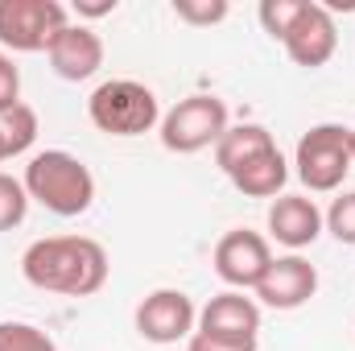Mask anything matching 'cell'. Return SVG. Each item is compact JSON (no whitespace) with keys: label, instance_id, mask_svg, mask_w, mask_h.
Segmentation results:
<instances>
[{"label":"cell","instance_id":"25","mask_svg":"<svg viewBox=\"0 0 355 351\" xmlns=\"http://www.w3.org/2000/svg\"><path fill=\"white\" fill-rule=\"evenodd\" d=\"M347 149H352V166H355V128H347Z\"/></svg>","mask_w":355,"mask_h":351},{"label":"cell","instance_id":"6","mask_svg":"<svg viewBox=\"0 0 355 351\" xmlns=\"http://www.w3.org/2000/svg\"><path fill=\"white\" fill-rule=\"evenodd\" d=\"M71 25L58 0H0V46L12 54H42Z\"/></svg>","mask_w":355,"mask_h":351},{"label":"cell","instance_id":"7","mask_svg":"<svg viewBox=\"0 0 355 351\" xmlns=\"http://www.w3.org/2000/svg\"><path fill=\"white\" fill-rule=\"evenodd\" d=\"M198 331V310L190 302V293L182 289H153L141 298L137 306V335L145 343H157V348H170L182 343Z\"/></svg>","mask_w":355,"mask_h":351},{"label":"cell","instance_id":"19","mask_svg":"<svg viewBox=\"0 0 355 351\" xmlns=\"http://www.w3.org/2000/svg\"><path fill=\"white\" fill-rule=\"evenodd\" d=\"M302 4H306V0H261L257 17H261V25H265L268 37H277V42H281V37L289 33V25L297 21Z\"/></svg>","mask_w":355,"mask_h":351},{"label":"cell","instance_id":"20","mask_svg":"<svg viewBox=\"0 0 355 351\" xmlns=\"http://www.w3.org/2000/svg\"><path fill=\"white\" fill-rule=\"evenodd\" d=\"M322 223H327V232H331L339 244H355V190L339 194V198L327 207Z\"/></svg>","mask_w":355,"mask_h":351},{"label":"cell","instance_id":"13","mask_svg":"<svg viewBox=\"0 0 355 351\" xmlns=\"http://www.w3.org/2000/svg\"><path fill=\"white\" fill-rule=\"evenodd\" d=\"M46 58H50V67H54L58 79L83 83V79H91V75L103 67V37H99L95 29H87V25H67V29L50 42Z\"/></svg>","mask_w":355,"mask_h":351},{"label":"cell","instance_id":"21","mask_svg":"<svg viewBox=\"0 0 355 351\" xmlns=\"http://www.w3.org/2000/svg\"><path fill=\"white\" fill-rule=\"evenodd\" d=\"M232 12V4L227 0H174V17L178 21H186V25H219L223 17Z\"/></svg>","mask_w":355,"mask_h":351},{"label":"cell","instance_id":"16","mask_svg":"<svg viewBox=\"0 0 355 351\" xmlns=\"http://www.w3.org/2000/svg\"><path fill=\"white\" fill-rule=\"evenodd\" d=\"M0 137H4L8 157H21V153L33 149V141H37V112H33L29 103H17V108L0 112Z\"/></svg>","mask_w":355,"mask_h":351},{"label":"cell","instance_id":"12","mask_svg":"<svg viewBox=\"0 0 355 351\" xmlns=\"http://www.w3.org/2000/svg\"><path fill=\"white\" fill-rule=\"evenodd\" d=\"M322 211H318V203L314 198H306V194H281V198H272V207H268V236L277 240V244H285V248H293V252H302V248H310L318 236H322Z\"/></svg>","mask_w":355,"mask_h":351},{"label":"cell","instance_id":"14","mask_svg":"<svg viewBox=\"0 0 355 351\" xmlns=\"http://www.w3.org/2000/svg\"><path fill=\"white\" fill-rule=\"evenodd\" d=\"M227 178H232V186H236L240 194H248V198H281V190H285V182H289V162L281 157L277 145H268L257 157H248L244 166H236Z\"/></svg>","mask_w":355,"mask_h":351},{"label":"cell","instance_id":"2","mask_svg":"<svg viewBox=\"0 0 355 351\" xmlns=\"http://www.w3.org/2000/svg\"><path fill=\"white\" fill-rule=\"evenodd\" d=\"M21 182H25L29 203H42L50 215H62V219L83 215L91 203H95V178H91L87 166H83L75 153H67V149L33 153Z\"/></svg>","mask_w":355,"mask_h":351},{"label":"cell","instance_id":"26","mask_svg":"<svg viewBox=\"0 0 355 351\" xmlns=\"http://www.w3.org/2000/svg\"><path fill=\"white\" fill-rule=\"evenodd\" d=\"M8 162V149H4V137H0V166Z\"/></svg>","mask_w":355,"mask_h":351},{"label":"cell","instance_id":"11","mask_svg":"<svg viewBox=\"0 0 355 351\" xmlns=\"http://www.w3.org/2000/svg\"><path fill=\"white\" fill-rule=\"evenodd\" d=\"M198 331L215 335V339H232V343H257L261 339V306L252 298H244L240 289H223L198 310Z\"/></svg>","mask_w":355,"mask_h":351},{"label":"cell","instance_id":"17","mask_svg":"<svg viewBox=\"0 0 355 351\" xmlns=\"http://www.w3.org/2000/svg\"><path fill=\"white\" fill-rule=\"evenodd\" d=\"M29 215V194H25V182L0 170V232H12L21 228Z\"/></svg>","mask_w":355,"mask_h":351},{"label":"cell","instance_id":"3","mask_svg":"<svg viewBox=\"0 0 355 351\" xmlns=\"http://www.w3.org/2000/svg\"><path fill=\"white\" fill-rule=\"evenodd\" d=\"M87 116L107 137H141L162 124V103H157L153 87H145L137 79H107L91 91Z\"/></svg>","mask_w":355,"mask_h":351},{"label":"cell","instance_id":"24","mask_svg":"<svg viewBox=\"0 0 355 351\" xmlns=\"http://www.w3.org/2000/svg\"><path fill=\"white\" fill-rule=\"evenodd\" d=\"M112 8H116V0H103V4H79L83 17H103V12H112Z\"/></svg>","mask_w":355,"mask_h":351},{"label":"cell","instance_id":"1","mask_svg":"<svg viewBox=\"0 0 355 351\" xmlns=\"http://www.w3.org/2000/svg\"><path fill=\"white\" fill-rule=\"evenodd\" d=\"M107 248L91 236H46L33 240L21 257V277L33 289L62 293V298H91L107 285Z\"/></svg>","mask_w":355,"mask_h":351},{"label":"cell","instance_id":"18","mask_svg":"<svg viewBox=\"0 0 355 351\" xmlns=\"http://www.w3.org/2000/svg\"><path fill=\"white\" fill-rule=\"evenodd\" d=\"M0 351H58V343L33 323H0Z\"/></svg>","mask_w":355,"mask_h":351},{"label":"cell","instance_id":"23","mask_svg":"<svg viewBox=\"0 0 355 351\" xmlns=\"http://www.w3.org/2000/svg\"><path fill=\"white\" fill-rule=\"evenodd\" d=\"M186 351H257V343H232V339H215V335L194 331L186 339Z\"/></svg>","mask_w":355,"mask_h":351},{"label":"cell","instance_id":"4","mask_svg":"<svg viewBox=\"0 0 355 351\" xmlns=\"http://www.w3.org/2000/svg\"><path fill=\"white\" fill-rule=\"evenodd\" d=\"M227 128V103L219 95H186L162 116V145L170 153H202L215 149Z\"/></svg>","mask_w":355,"mask_h":351},{"label":"cell","instance_id":"8","mask_svg":"<svg viewBox=\"0 0 355 351\" xmlns=\"http://www.w3.org/2000/svg\"><path fill=\"white\" fill-rule=\"evenodd\" d=\"M211 264H215V273H219L223 285H232V289L244 293V289H257L265 281L268 264H272V248H268V240L261 232L236 228V232L219 236V244L211 252Z\"/></svg>","mask_w":355,"mask_h":351},{"label":"cell","instance_id":"22","mask_svg":"<svg viewBox=\"0 0 355 351\" xmlns=\"http://www.w3.org/2000/svg\"><path fill=\"white\" fill-rule=\"evenodd\" d=\"M21 103V71H17V62L0 50V112H8V108H17Z\"/></svg>","mask_w":355,"mask_h":351},{"label":"cell","instance_id":"5","mask_svg":"<svg viewBox=\"0 0 355 351\" xmlns=\"http://www.w3.org/2000/svg\"><path fill=\"white\" fill-rule=\"evenodd\" d=\"M293 166L306 190L331 194L352 174V149H347V128L343 124H314L293 153Z\"/></svg>","mask_w":355,"mask_h":351},{"label":"cell","instance_id":"10","mask_svg":"<svg viewBox=\"0 0 355 351\" xmlns=\"http://www.w3.org/2000/svg\"><path fill=\"white\" fill-rule=\"evenodd\" d=\"M314 293H318V268L306 261V257H297V252L272 257L265 281L257 285V298H261V306H268V310H297Z\"/></svg>","mask_w":355,"mask_h":351},{"label":"cell","instance_id":"15","mask_svg":"<svg viewBox=\"0 0 355 351\" xmlns=\"http://www.w3.org/2000/svg\"><path fill=\"white\" fill-rule=\"evenodd\" d=\"M268 145H277V141H272V132H268L265 124H232L219 137V145H215V166L223 174H232L236 166H244L248 157H257Z\"/></svg>","mask_w":355,"mask_h":351},{"label":"cell","instance_id":"9","mask_svg":"<svg viewBox=\"0 0 355 351\" xmlns=\"http://www.w3.org/2000/svg\"><path fill=\"white\" fill-rule=\"evenodd\" d=\"M281 46H285V54H289L297 67H306V71L327 67V62L335 58V50H339V29H335L331 8L306 0L302 12H297V21H293L289 33L281 37Z\"/></svg>","mask_w":355,"mask_h":351}]
</instances>
